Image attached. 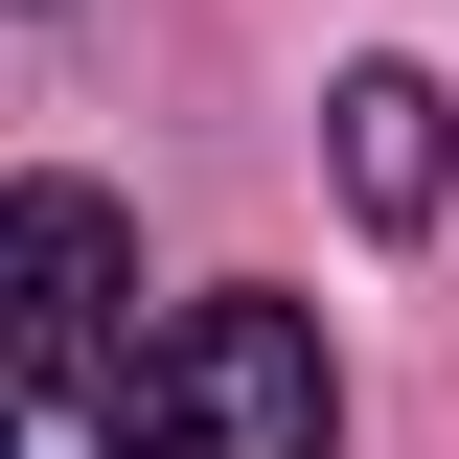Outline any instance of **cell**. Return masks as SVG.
<instances>
[{
  "instance_id": "3",
  "label": "cell",
  "mask_w": 459,
  "mask_h": 459,
  "mask_svg": "<svg viewBox=\"0 0 459 459\" xmlns=\"http://www.w3.org/2000/svg\"><path fill=\"white\" fill-rule=\"evenodd\" d=\"M344 184H368V230H437V184H459L437 69H344Z\"/></svg>"
},
{
  "instance_id": "2",
  "label": "cell",
  "mask_w": 459,
  "mask_h": 459,
  "mask_svg": "<svg viewBox=\"0 0 459 459\" xmlns=\"http://www.w3.org/2000/svg\"><path fill=\"white\" fill-rule=\"evenodd\" d=\"M115 299H138L115 184H0V391H115V368H138Z\"/></svg>"
},
{
  "instance_id": "4",
  "label": "cell",
  "mask_w": 459,
  "mask_h": 459,
  "mask_svg": "<svg viewBox=\"0 0 459 459\" xmlns=\"http://www.w3.org/2000/svg\"><path fill=\"white\" fill-rule=\"evenodd\" d=\"M0 413H23V391H0Z\"/></svg>"
},
{
  "instance_id": "1",
  "label": "cell",
  "mask_w": 459,
  "mask_h": 459,
  "mask_svg": "<svg viewBox=\"0 0 459 459\" xmlns=\"http://www.w3.org/2000/svg\"><path fill=\"white\" fill-rule=\"evenodd\" d=\"M92 413H115V459H322V437H344L322 322H299V299H184Z\"/></svg>"
}]
</instances>
